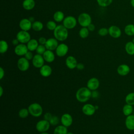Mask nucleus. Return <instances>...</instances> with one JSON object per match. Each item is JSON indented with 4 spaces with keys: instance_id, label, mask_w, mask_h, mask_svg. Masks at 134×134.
I'll return each mask as SVG.
<instances>
[{
    "instance_id": "obj_1",
    "label": "nucleus",
    "mask_w": 134,
    "mask_h": 134,
    "mask_svg": "<svg viewBox=\"0 0 134 134\" xmlns=\"http://www.w3.org/2000/svg\"><path fill=\"white\" fill-rule=\"evenodd\" d=\"M75 96L79 102H86L92 97V91L87 87H81L77 91Z\"/></svg>"
},
{
    "instance_id": "obj_2",
    "label": "nucleus",
    "mask_w": 134,
    "mask_h": 134,
    "mask_svg": "<svg viewBox=\"0 0 134 134\" xmlns=\"http://www.w3.org/2000/svg\"><path fill=\"white\" fill-rule=\"evenodd\" d=\"M69 32L63 25H58L56 28L53 30V36L54 38L59 41H65L68 37Z\"/></svg>"
},
{
    "instance_id": "obj_3",
    "label": "nucleus",
    "mask_w": 134,
    "mask_h": 134,
    "mask_svg": "<svg viewBox=\"0 0 134 134\" xmlns=\"http://www.w3.org/2000/svg\"><path fill=\"white\" fill-rule=\"evenodd\" d=\"M29 114L33 117H40L42 113L43 109L42 106L37 103H34L31 104L28 107Z\"/></svg>"
},
{
    "instance_id": "obj_4",
    "label": "nucleus",
    "mask_w": 134,
    "mask_h": 134,
    "mask_svg": "<svg viewBox=\"0 0 134 134\" xmlns=\"http://www.w3.org/2000/svg\"><path fill=\"white\" fill-rule=\"evenodd\" d=\"M77 22L82 27H87V26L92 23V18L88 14L82 13L79 15Z\"/></svg>"
},
{
    "instance_id": "obj_5",
    "label": "nucleus",
    "mask_w": 134,
    "mask_h": 134,
    "mask_svg": "<svg viewBox=\"0 0 134 134\" xmlns=\"http://www.w3.org/2000/svg\"><path fill=\"white\" fill-rule=\"evenodd\" d=\"M77 20L73 16H68L63 20V25L68 29H72L75 27Z\"/></svg>"
},
{
    "instance_id": "obj_6",
    "label": "nucleus",
    "mask_w": 134,
    "mask_h": 134,
    "mask_svg": "<svg viewBox=\"0 0 134 134\" xmlns=\"http://www.w3.org/2000/svg\"><path fill=\"white\" fill-rule=\"evenodd\" d=\"M16 38L20 43L26 44L31 39V36L28 31L21 30L17 34Z\"/></svg>"
},
{
    "instance_id": "obj_7",
    "label": "nucleus",
    "mask_w": 134,
    "mask_h": 134,
    "mask_svg": "<svg viewBox=\"0 0 134 134\" xmlns=\"http://www.w3.org/2000/svg\"><path fill=\"white\" fill-rule=\"evenodd\" d=\"M50 125H51L49 121L43 119L37 122L36 125V130L39 132H47L49 130Z\"/></svg>"
},
{
    "instance_id": "obj_8",
    "label": "nucleus",
    "mask_w": 134,
    "mask_h": 134,
    "mask_svg": "<svg viewBox=\"0 0 134 134\" xmlns=\"http://www.w3.org/2000/svg\"><path fill=\"white\" fill-rule=\"evenodd\" d=\"M17 65L20 71L24 72L29 69L30 64L29 60H28L25 57H21L18 60Z\"/></svg>"
},
{
    "instance_id": "obj_9",
    "label": "nucleus",
    "mask_w": 134,
    "mask_h": 134,
    "mask_svg": "<svg viewBox=\"0 0 134 134\" xmlns=\"http://www.w3.org/2000/svg\"><path fill=\"white\" fill-rule=\"evenodd\" d=\"M108 29V34L112 38L117 39L121 36V30L119 27L116 25H111Z\"/></svg>"
},
{
    "instance_id": "obj_10",
    "label": "nucleus",
    "mask_w": 134,
    "mask_h": 134,
    "mask_svg": "<svg viewBox=\"0 0 134 134\" xmlns=\"http://www.w3.org/2000/svg\"><path fill=\"white\" fill-rule=\"evenodd\" d=\"M69 51V47L65 43L59 44L55 49V53L59 57H63L66 55Z\"/></svg>"
},
{
    "instance_id": "obj_11",
    "label": "nucleus",
    "mask_w": 134,
    "mask_h": 134,
    "mask_svg": "<svg viewBox=\"0 0 134 134\" xmlns=\"http://www.w3.org/2000/svg\"><path fill=\"white\" fill-rule=\"evenodd\" d=\"M44 60L42 55L36 54L34 56L32 60V63L34 66L36 68H40L44 65Z\"/></svg>"
},
{
    "instance_id": "obj_12",
    "label": "nucleus",
    "mask_w": 134,
    "mask_h": 134,
    "mask_svg": "<svg viewBox=\"0 0 134 134\" xmlns=\"http://www.w3.org/2000/svg\"><path fill=\"white\" fill-rule=\"evenodd\" d=\"M82 111L84 115L90 116L95 114L96 108L95 106L91 104H86L83 106Z\"/></svg>"
},
{
    "instance_id": "obj_13",
    "label": "nucleus",
    "mask_w": 134,
    "mask_h": 134,
    "mask_svg": "<svg viewBox=\"0 0 134 134\" xmlns=\"http://www.w3.org/2000/svg\"><path fill=\"white\" fill-rule=\"evenodd\" d=\"M31 21L28 18H23L19 23V27L21 30L28 31L32 28Z\"/></svg>"
},
{
    "instance_id": "obj_14",
    "label": "nucleus",
    "mask_w": 134,
    "mask_h": 134,
    "mask_svg": "<svg viewBox=\"0 0 134 134\" xmlns=\"http://www.w3.org/2000/svg\"><path fill=\"white\" fill-rule=\"evenodd\" d=\"M28 51L27 45L24 43H19L15 46L14 49L15 53L18 56H24Z\"/></svg>"
},
{
    "instance_id": "obj_15",
    "label": "nucleus",
    "mask_w": 134,
    "mask_h": 134,
    "mask_svg": "<svg viewBox=\"0 0 134 134\" xmlns=\"http://www.w3.org/2000/svg\"><path fill=\"white\" fill-rule=\"evenodd\" d=\"M58 45V40H57L55 38H50L48 39L46 44H44L47 50L51 51L55 50Z\"/></svg>"
},
{
    "instance_id": "obj_16",
    "label": "nucleus",
    "mask_w": 134,
    "mask_h": 134,
    "mask_svg": "<svg viewBox=\"0 0 134 134\" xmlns=\"http://www.w3.org/2000/svg\"><path fill=\"white\" fill-rule=\"evenodd\" d=\"M60 121L62 125L66 127H68L72 124L73 118L70 114L68 113H65L61 116Z\"/></svg>"
},
{
    "instance_id": "obj_17",
    "label": "nucleus",
    "mask_w": 134,
    "mask_h": 134,
    "mask_svg": "<svg viewBox=\"0 0 134 134\" xmlns=\"http://www.w3.org/2000/svg\"><path fill=\"white\" fill-rule=\"evenodd\" d=\"M99 86V81L96 77H92L87 81L86 87L91 91L96 90Z\"/></svg>"
},
{
    "instance_id": "obj_18",
    "label": "nucleus",
    "mask_w": 134,
    "mask_h": 134,
    "mask_svg": "<svg viewBox=\"0 0 134 134\" xmlns=\"http://www.w3.org/2000/svg\"><path fill=\"white\" fill-rule=\"evenodd\" d=\"M130 71V68L129 66L126 64H121L119 65L117 69V73L121 76H126L128 75Z\"/></svg>"
},
{
    "instance_id": "obj_19",
    "label": "nucleus",
    "mask_w": 134,
    "mask_h": 134,
    "mask_svg": "<svg viewBox=\"0 0 134 134\" xmlns=\"http://www.w3.org/2000/svg\"><path fill=\"white\" fill-rule=\"evenodd\" d=\"M77 62L75 58L72 55L68 56L65 59V65L70 69L73 70L76 68Z\"/></svg>"
},
{
    "instance_id": "obj_20",
    "label": "nucleus",
    "mask_w": 134,
    "mask_h": 134,
    "mask_svg": "<svg viewBox=\"0 0 134 134\" xmlns=\"http://www.w3.org/2000/svg\"><path fill=\"white\" fill-rule=\"evenodd\" d=\"M52 70L50 66L47 64H44L42 67L40 68L39 72L40 75L44 77H49L51 75Z\"/></svg>"
},
{
    "instance_id": "obj_21",
    "label": "nucleus",
    "mask_w": 134,
    "mask_h": 134,
    "mask_svg": "<svg viewBox=\"0 0 134 134\" xmlns=\"http://www.w3.org/2000/svg\"><path fill=\"white\" fill-rule=\"evenodd\" d=\"M125 123L127 129L129 130H134V115L132 114L126 116Z\"/></svg>"
},
{
    "instance_id": "obj_22",
    "label": "nucleus",
    "mask_w": 134,
    "mask_h": 134,
    "mask_svg": "<svg viewBox=\"0 0 134 134\" xmlns=\"http://www.w3.org/2000/svg\"><path fill=\"white\" fill-rule=\"evenodd\" d=\"M45 61L48 63L53 62L55 60V55L53 51L47 50L42 55Z\"/></svg>"
},
{
    "instance_id": "obj_23",
    "label": "nucleus",
    "mask_w": 134,
    "mask_h": 134,
    "mask_svg": "<svg viewBox=\"0 0 134 134\" xmlns=\"http://www.w3.org/2000/svg\"><path fill=\"white\" fill-rule=\"evenodd\" d=\"M39 46L38 40L36 39H31L27 43V46L29 51H36L38 46Z\"/></svg>"
},
{
    "instance_id": "obj_24",
    "label": "nucleus",
    "mask_w": 134,
    "mask_h": 134,
    "mask_svg": "<svg viewBox=\"0 0 134 134\" xmlns=\"http://www.w3.org/2000/svg\"><path fill=\"white\" fill-rule=\"evenodd\" d=\"M36 3L34 0H24L23 2V7L27 10H30L34 8Z\"/></svg>"
},
{
    "instance_id": "obj_25",
    "label": "nucleus",
    "mask_w": 134,
    "mask_h": 134,
    "mask_svg": "<svg viewBox=\"0 0 134 134\" xmlns=\"http://www.w3.org/2000/svg\"><path fill=\"white\" fill-rule=\"evenodd\" d=\"M126 53L130 55H134V43L132 41H128L125 46Z\"/></svg>"
},
{
    "instance_id": "obj_26",
    "label": "nucleus",
    "mask_w": 134,
    "mask_h": 134,
    "mask_svg": "<svg viewBox=\"0 0 134 134\" xmlns=\"http://www.w3.org/2000/svg\"><path fill=\"white\" fill-rule=\"evenodd\" d=\"M133 110V106L128 104H126L122 107V113L126 116L132 115Z\"/></svg>"
},
{
    "instance_id": "obj_27",
    "label": "nucleus",
    "mask_w": 134,
    "mask_h": 134,
    "mask_svg": "<svg viewBox=\"0 0 134 134\" xmlns=\"http://www.w3.org/2000/svg\"><path fill=\"white\" fill-rule=\"evenodd\" d=\"M53 18L55 21L60 23V22L63 21V20H64V19L65 18L64 14L62 11L58 10V11H56L54 13Z\"/></svg>"
},
{
    "instance_id": "obj_28",
    "label": "nucleus",
    "mask_w": 134,
    "mask_h": 134,
    "mask_svg": "<svg viewBox=\"0 0 134 134\" xmlns=\"http://www.w3.org/2000/svg\"><path fill=\"white\" fill-rule=\"evenodd\" d=\"M68 132L67 127L62 125L57 126L53 131V134H67Z\"/></svg>"
},
{
    "instance_id": "obj_29",
    "label": "nucleus",
    "mask_w": 134,
    "mask_h": 134,
    "mask_svg": "<svg viewBox=\"0 0 134 134\" xmlns=\"http://www.w3.org/2000/svg\"><path fill=\"white\" fill-rule=\"evenodd\" d=\"M124 32L127 36H134V24H129L126 25L124 28Z\"/></svg>"
},
{
    "instance_id": "obj_30",
    "label": "nucleus",
    "mask_w": 134,
    "mask_h": 134,
    "mask_svg": "<svg viewBox=\"0 0 134 134\" xmlns=\"http://www.w3.org/2000/svg\"><path fill=\"white\" fill-rule=\"evenodd\" d=\"M43 24L40 21H35L32 24V29L36 31H40L42 30Z\"/></svg>"
},
{
    "instance_id": "obj_31",
    "label": "nucleus",
    "mask_w": 134,
    "mask_h": 134,
    "mask_svg": "<svg viewBox=\"0 0 134 134\" xmlns=\"http://www.w3.org/2000/svg\"><path fill=\"white\" fill-rule=\"evenodd\" d=\"M125 102L126 104L134 105V92H130L126 96Z\"/></svg>"
},
{
    "instance_id": "obj_32",
    "label": "nucleus",
    "mask_w": 134,
    "mask_h": 134,
    "mask_svg": "<svg viewBox=\"0 0 134 134\" xmlns=\"http://www.w3.org/2000/svg\"><path fill=\"white\" fill-rule=\"evenodd\" d=\"M8 49V44L6 41L2 40L0 41V53H5L6 52Z\"/></svg>"
},
{
    "instance_id": "obj_33",
    "label": "nucleus",
    "mask_w": 134,
    "mask_h": 134,
    "mask_svg": "<svg viewBox=\"0 0 134 134\" xmlns=\"http://www.w3.org/2000/svg\"><path fill=\"white\" fill-rule=\"evenodd\" d=\"M89 30L87 27H82L79 31L80 37L82 39L86 38L89 35Z\"/></svg>"
},
{
    "instance_id": "obj_34",
    "label": "nucleus",
    "mask_w": 134,
    "mask_h": 134,
    "mask_svg": "<svg viewBox=\"0 0 134 134\" xmlns=\"http://www.w3.org/2000/svg\"><path fill=\"white\" fill-rule=\"evenodd\" d=\"M113 1V0H96L98 5L102 7H106L109 6Z\"/></svg>"
},
{
    "instance_id": "obj_35",
    "label": "nucleus",
    "mask_w": 134,
    "mask_h": 134,
    "mask_svg": "<svg viewBox=\"0 0 134 134\" xmlns=\"http://www.w3.org/2000/svg\"><path fill=\"white\" fill-rule=\"evenodd\" d=\"M29 112L28 108H22L19 110L18 112L19 117L21 118H26L29 115Z\"/></svg>"
},
{
    "instance_id": "obj_36",
    "label": "nucleus",
    "mask_w": 134,
    "mask_h": 134,
    "mask_svg": "<svg viewBox=\"0 0 134 134\" xmlns=\"http://www.w3.org/2000/svg\"><path fill=\"white\" fill-rule=\"evenodd\" d=\"M57 26L58 25H57L55 21H53V20L48 21L46 24V27L47 29L51 31H53L56 28Z\"/></svg>"
},
{
    "instance_id": "obj_37",
    "label": "nucleus",
    "mask_w": 134,
    "mask_h": 134,
    "mask_svg": "<svg viewBox=\"0 0 134 134\" xmlns=\"http://www.w3.org/2000/svg\"><path fill=\"white\" fill-rule=\"evenodd\" d=\"M47 50V49L44 45L42 44H39L36 50V52L37 54H39L40 55H43V54L45 52V51Z\"/></svg>"
},
{
    "instance_id": "obj_38",
    "label": "nucleus",
    "mask_w": 134,
    "mask_h": 134,
    "mask_svg": "<svg viewBox=\"0 0 134 134\" xmlns=\"http://www.w3.org/2000/svg\"><path fill=\"white\" fill-rule=\"evenodd\" d=\"M50 125L52 126H57L60 122L59 117L57 116H52L50 120L49 121Z\"/></svg>"
},
{
    "instance_id": "obj_39",
    "label": "nucleus",
    "mask_w": 134,
    "mask_h": 134,
    "mask_svg": "<svg viewBox=\"0 0 134 134\" xmlns=\"http://www.w3.org/2000/svg\"><path fill=\"white\" fill-rule=\"evenodd\" d=\"M98 34L100 36H106L108 34V29L105 27H102L98 30Z\"/></svg>"
},
{
    "instance_id": "obj_40",
    "label": "nucleus",
    "mask_w": 134,
    "mask_h": 134,
    "mask_svg": "<svg viewBox=\"0 0 134 134\" xmlns=\"http://www.w3.org/2000/svg\"><path fill=\"white\" fill-rule=\"evenodd\" d=\"M34 54L32 52V51H28L25 54V55H24V57L27 59L28 60H32L33 58H34Z\"/></svg>"
},
{
    "instance_id": "obj_41",
    "label": "nucleus",
    "mask_w": 134,
    "mask_h": 134,
    "mask_svg": "<svg viewBox=\"0 0 134 134\" xmlns=\"http://www.w3.org/2000/svg\"><path fill=\"white\" fill-rule=\"evenodd\" d=\"M47 40L46 38L44 37H40L39 39H38V42H39V43L40 44H42V45H44L46 43V41H47Z\"/></svg>"
},
{
    "instance_id": "obj_42",
    "label": "nucleus",
    "mask_w": 134,
    "mask_h": 134,
    "mask_svg": "<svg viewBox=\"0 0 134 134\" xmlns=\"http://www.w3.org/2000/svg\"><path fill=\"white\" fill-rule=\"evenodd\" d=\"M52 115L51 113H46L44 114V116H43V119L47 120V121H49L50 120V119L51 118Z\"/></svg>"
},
{
    "instance_id": "obj_43",
    "label": "nucleus",
    "mask_w": 134,
    "mask_h": 134,
    "mask_svg": "<svg viewBox=\"0 0 134 134\" xmlns=\"http://www.w3.org/2000/svg\"><path fill=\"white\" fill-rule=\"evenodd\" d=\"M99 95V94L97 91L94 90L92 91V97H93V98H98Z\"/></svg>"
},
{
    "instance_id": "obj_44",
    "label": "nucleus",
    "mask_w": 134,
    "mask_h": 134,
    "mask_svg": "<svg viewBox=\"0 0 134 134\" xmlns=\"http://www.w3.org/2000/svg\"><path fill=\"white\" fill-rule=\"evenodd\" d=\"M87 28H88V30H89L90 31H94L95 29V26L94 25V24L91 23V24H90L87 26Z\"/></svg>"
},
{
    "instance_id": "obj_45",
    "label": "nucleus",
    "mask_w": 134,
    "mask_h": 134,
    "mask_svg": "<svg viewBox=\"0 0 134 134\" xmlns=\"http://www.w3.org/2000/svg\"><path fill=\"white\" fill-rule=\"evenodd\" d=\"M76 68L79 70H82L84 68V65L82 63H77Z\"/></svg>"
},
{
    "instance_id": "obj_46",
    "label": "nucleus",
    "mask_w": 134,
    "mask_h": 134,
    "mask_svg": "<svg viewBox=\"0 0 134 134\" xmlns=\"http://www.w3.org/2000/svg\"><path fill=\"white\" fill-rule=\"evenodd\" d=\"M4 75H5V71L3 69V68L1 67L0 68V80H2L4 77Z\"/></svg>"
},
{
    "instance_id": "obj_47",
    "label": "nucleus",
    "mask_w": 134,
    "mask_h": 134,
    "mask_svg": "<svg viewBox=\"0 0 134 134\" xmlns=\"http://www.w3.org/2000/svg\"><path fill=\"white\" fill-rule=\"evenodd\" d=\"M12 44L14 45V46H17L18 44H19V41L18 40V39H17V38H16V39H13V40H12Z\"/></svg>"
},
{
    "instance_id": "obj_48",
    "label": "nucleus",
    "mask_w": 134,
    "mask_h": 134,
    "mask_svg": "<svg viewBox=\"0 0 134 134\" xmlns=\"http://www.w3.org/2000/svg\"><path fill=\"white\" fill-rule=\"evenodd\" d=\"M0 91H1V93H0V96L2 97L3 94V89L2 86H0Z\"/></svg>"
},
{
    "instance_id": "obj_49",
    "label": "nucleus",
    "mask_w": 134,
    "mask_h": 134,
    "mask_svg": "<svg viewBox=\"0 0 134 134\" xmlns=\"http://www.w3.org/2000/svg\"><path fill=\"white\" fill-rule=\"evenodd\" d=\"M130 4L131 5V6L134 8V0H130Z\"/></svg>"
},
{
    "instance_id": "obj_50",
    "label": "nucleus",
    "mask_w": 134,
    "mask_h": 134,
    "mask_svg": "<svg viewBox=\"0 0 134 134\" xmlns=\"http://www.w3.org/2000/svg\"><path fill=\"white\" fill-rule=\"evenodd\" d=\"M40 134H49V133L47 132H40Z\"/></svg>"
},
{
    "instance_id": "obj_51",
    "label": "nucleus",
    "mask_w": 134,
    "mask_h": 134,
    "mask_svg": "<svg viewBox=\"0 0 134 134\" xmlns=\"http://www.w3.org/2000/svg\"><path fill=\"white\" fill-rule=\"evenodd\" d=\"M67 134H74V133L73 132H68L67 133Z\"/></svg>"
},
{
    "instance_id": "obj_52",
    "label": "nucleus",
    "mask_w": 134,
    "mask_h": 134,
    "mask_svg": "<svg viewBox=\"0 0 134 134\" xmlns=\"http://www.w3.org/2000/svg\"><path fill=\"white\" fill-rule=\"evenodd\" d=\"M132 42H133V43H134V38H133V39H132Z\"/></svg>"
},
{
    "instance_id": "obj_53",
    "label": "nucleus",
    "mask_w": 134,
    "mask_h": 134,
    "mask_svg": "<svg viewBox=\"0 0 134 134\" xmlns=\"http://www.w3.org/2000/svg\"><path fill=\"white\" fill-rule=\"evenodd\" d=\"M133 115H134V110H133Z\"/></svg>"
},
{
    "instance_id": "obj_54",
    "label": "nucleus",
    "mask_w": 134,
    "mask_h": 134,
    "mask_svg": "<svg viewBox=\"0 0 134 134\" xmlns=\"http://www.w3.org/2000/svg\"><path fill=\"white\" fill-rule=\"evenodd\" d=\"M133 92H134V88H133Z\"/></svg>"
},
{
    "instance_id": "obj_55",
    "label": "nucleus",
    "mask_w": 134,
    "mask_h": 134,
    "mask_svg": "<svg viewBox=\"0 0 134 134\" xmlns=\"http://www.w3.org/2000/svg\"></svg>"
}]
</instances>
